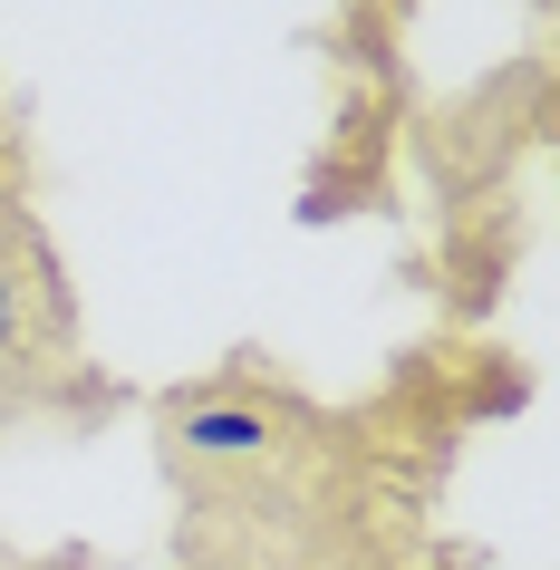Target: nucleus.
<instances>
[{"label": "nucleus", "mask_w": 560, "mask_h": 570, "mask_svg": "<svg viewBox=\"0 0 560 570\" xmlns=\"http://www.w3.org/2000/svg\"><path fill=\"white\" fill-rule=\"evenodd\" d=\"M0 358L68 367V291H59V262H49L30 204L10 194V175H0Z\"/></svg>", "instance_id": "f257e3e1"}, {"label": "nucleus", "mask_w": 560, "mask_h": 570, "mask_svg": "<svg viewBox=\"0 0 560 570\" xmlns=\"http://www.w3.org/2000/svg\"><path fill=\"white\" fill-rule=\"evenodd\" d=\"M262 435H271L262 416H194V425H184V445H194V454H252Z\"/></svg>", "instance_id": "f03ea898"}, {"label": "nucleus", "mask_w": 560, "mask_h": 570, "mask_svg": "<svg viewBox=\"0 0 560 570\" xmlns=\"http://www.w3.org/2000/svg\"><path fill=\"white\" fill-rule=\"evenodd\" d=\"M39 377H49L39 358H0V425H10V416H30V406H39Z\"/></svg>", "instance_id": "7ed1b4c3"}]
</instances>
